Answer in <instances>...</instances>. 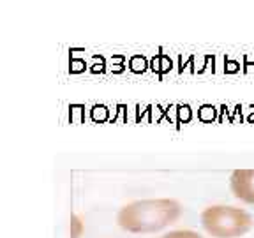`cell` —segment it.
Instances as JSON below:
<instances>
[{
  "instance_id": "6da1fadb",
  "label": "cell",
  "mask_w": 254,
  "mask_h": 238,
  "mask_svg": "<svg viewBox=\"0 0 254 238\" xmlns=\"http://www.w3.org/2000/svg\"><path fill=\"white\" fill-rule=\"evenodd\" d=\"M182 205L177 199H139L122 206L117 222L129 233H154L179 221Z\"/></svg>"
},
{
  "instance_id": "7a4b0ae2",
  "label": "cell",
  "mask_w": 254,
  "mask_h": 238,
  "mask_svg": "<svg viewBox=\"0 0 254 238\" xmlns=\"http://www.w3.org/2000/svg\"><path fill=\"white\" fill-rule=\"evenodd\" d=\"M201 224L214 238H240L253 228L254 221L244 208L214 205L203 210Z\"/></svg>"
},
{
  "instance_id": "3957f363",
  "label": "cell",
  "mask_w": 254,
  "mask_h": 238,
  "mask_svg": "<svg viewBox=\"0 0 254 238\" xmlns=\"http://www.w3.org/2000/svg\"><path fill=\"white\" fill-rule=\"evenodd\" d=\"M230 187L235 198L254 205V170H235L231 173Z\"/></svg>"
},
{
  "instance_id": "277c9868",
  "label": "cell",
  "mask_w": 254,
  "mask_h": 238,
  "mask_svg": "<svg viewBox=\"0 0 254 238\" xmlns=\"http://www.w3.org/2000/svg\"><path fill=\"white\" fill-rule=\"evenodd\" d=\"M163 238H203V237L192 230H177V231H170V233H166Z\"/></svg>"
},
{
  "instance_id": "5b68a950",
  "label": "cell",
  "mask_w": 254,
  "mask_h": 238,
  "mask_svg": "<svg viewBox=\"0 0 254 238\" xmlns=\"http://www.w3.org/2000/svg\"><path fill=\"white\" fill-rule=\"evenodd\" d=\"M72 238H79V233H81V222H79V219L76 217V215H72Z\"/></svg>"
}]
</instances>
